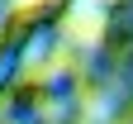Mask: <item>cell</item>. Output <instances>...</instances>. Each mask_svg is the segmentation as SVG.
<instances>
[{"mask_svg": "<svg viewBox=\"0 0 133 124\" xmlns=\"http://www.w3.org/2000/svg\"><path fill=\"white\" fill-rule=\"evenodd\" d=\"M24 5H33V0H24Z\"/></svg>", "mask_w": 133, "mask_h": 124, "instance_id": "1", "label": "cell"}]
</instances>
